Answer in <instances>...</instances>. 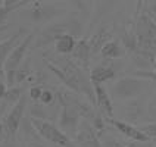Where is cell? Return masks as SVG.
Segmentation results:
<instances>
[{"label":"cell","mask_w":156,"mask_h":147,"mask_svg":"<svg viewBox=\"0 0 156 147\" xmlns=\"http://www.w3.org/2000/svg\"><path fill=\"white\" fill-rule=\"evenodd\" d=\"M22 147H24V146H22Z\"/></svg>","instance_id":"cell-38"},{"label":"cell","mask_w":156,"mask_h":147,"mask_svg":"<svg viewBox=\"0 0 156 147\" xmlns=\"http://www.w3.org/2000/svg\"><path fill=\"white\" fill-rule=\"evenodd\" d=\"M30 58H25V63L19 66V69L16 71V82H24L28 79L30 75Z\"/></svg>","instance_id":"cell-24"},{"label":"cell","mask_w":156,"mask_h":147,"mask_svg":"<svg viewBox=\"0 0 156 147\" xmlns=\"http://www.w3.org/2000/svg\"><path fill=\"white\" fill-rule=\"evenodd\" d=\"M146 113H147V119L150 122H156V96L149 102L147 104V110H146Z\"/></svg>","instance_id":"cell-27"},{"label":"cell","mask_w":156,"mask_h":147,"mask_svg":"<svg viewBox=\"0 0 156 147\" xmlns=\"http://www.w3.org/2000/svg\"><path fill=\"white\" fill-rule=\"evenodd\" d=\"M72 54V61L77 63L78 66L83 71L88 72L90 69V59H91V50H90V46H88V38H83V40H78L75 44V49Z\"/></svg>","instance_id":"cell-14"},{"label":"cell","mask_w":156,"mask_h":147,"mask_svg":"<svg viewBox=\"0 0 156 147\" xmlns=\"http://www.w3.org/2000/svg\"><path fill=\"white\" fill-rule=\"evenodd\" d=\"M83 30H84V25L80 19H66V21L47 24L40 31L38 37L35 38L33 47H35V49L37 47H47L50 44L56 43L63 35L80 37L83 34Z\"/></svg>","instance_id":"cell-2"},{"label":"cell","mask_w":156,"mask_h":147,"mask_svg":"<svg viewBox=\"0 0 156 147\" xmlns=\"http://www.w3.org/2000/svg\"><path fill=\"white\" fill-rule=\"evenodd\" d=\"M25 107L27 96L24 94L16 103L12 106V109L5 116V130H6V134H8V140H10V137H13L16 134V131L19 130V125L22 124V119H24Z\"/></svg>","instance_id":"cell-10"},{"label":"cell","mask_w":156,"mask_h":147,"mask_svg":"<svg viewBox=\"0 0 156 147\" xmlns=\"http://www.w3.org/2000/svg\"><path fill=\"white\" fill-rule=\"evenodd\" d=\"M94 96H96V104L100 109V112L106 115L105 118H112L113 116V104L112 99L108 93V90L105 88L102 84H94Z\"/></svg>","instance_id":"cell-16"},{"label":"cell","mask_w":156,"mask_h":147,"mask_svg":"<svg viewBox=\"0 0 156 147\" xmlns=\"http://www.w3.org/2000/svg\"><path fill=\"white\" fill-rule=\"evenodd\" d=\"M112 37H113L112 30L109 26H100L94 34L88 38V46H90V50H91V56L100 53V50L103 49L105 46L111 40H113Z\"/></svg>","instance_id":"cell-15"},{"label":"cell","mask_w":156,"mask_h":147,"mask_svg":"<svg viewBox=\"0 0 156 147\" xmlns=\"http://www.w3.org/2000/svg\"><path fill=\"white\" fill-rule=\"evenodd\" d=\"M105 119H106L108 125H111L112 128L119 131L121 134H124L125 137H128L133 141H140V143H149L150 141L147 135L139 130V127H134V125H131L128 122L118 121V119H113V118H105Z\"/></svg>","instance_id":"cell-12"},{"label":"cell","mask_w":156,"mask_h":147,"mask_svg":"<svg viewBox=\"0 0 156 147\" xmlns=\"http://www.w3.org/2000/svg\"><path fill=\"white\" fill-rule=\"evenodd\" d=\"M49 58H50L49 61H44L47 69L59 78V81H62V84L68 90L86 96L87 100L91 104H94V88H93V82L90 81V77L87 75L86 71L81 69L68 56L50 54Z\"/></svg>","instance_id":"cell-1"},{"label":"cell","mask_w":156,"mask_h":147,"mask_svg":"<svg viewBox=\"0 0 156 147\" xmlns=\"http://www.w3.org/2000/svg\"><path fill=\"white\" fill-rule=\"evenodd\" d=\"M115 77H116L115 66L106 61H105L103 63L94 66V68L91 69V72H90V81L93 82V86H94V84H103L105 81H109V79H112V78H115Z\"/></svg>","instance_id":"cell-17"},{"label":"cell","mask_w":156,"mask_h":147,"mask_svg":"<svg viewBox=\"0 0 156 147\" xmlns=\"http://www.w3.org/2000/svg\"><path fill=\"white\" fill-rule=\"evenodd\" d=\"M133 77H137V78H143V79H149L152 82H156V72L155 71H133L131 74Z\"/></svg>","instance_id":"cell-25"},{"label":"cell","mask_w":156,"mask_h":147,"mask_svg":"<svg viewBox=\"0 0 156 147\" xmlns=\"http://www.w3.org/2000/svg\"><path fill=\"white\" fill-rule=\"evenodd\" d=\"M56 100L59 102V104H68L72 109H75L77 113L83 118L88 121L90 124H94V121L100 116V113H97L93 107V104L90 103L88 100H84L81 94L78 93H74L71 90H63V88H59L56 90Z\"/></svg>","instance_id":"cell-6"},{"label":"cell","mask_w":156,"mask_h":147,"mask_svg":"<svg viewBox=\"0 0 156 147\" xmlns=\"http://www.w3.org/2000/svg\"><path fill=\"white\" fill-rule=\"evenodd\" d=\"M139 130L144 132L149 138H156V122H149V124H143L140 125Z\"/></svg>","instance_id":"cell-26"},{"label":"cell","mask_w":156,"mask_h":147,"mask_svg":"<svg viewBox=\"0 0 156 147\" xmlns=\"http://www.w3.org/2000/svg\"><path fill=\"white\" fill-rule=\"evenodd\" d=\"M56 100V94L50 90H43V94L40 97V103L41 104H52Z\"/></svg>","instance_id":"cell-28"},{"label":"cell","mask_w":156,"mask_h":147,"mask_svg":"<svg viewBox=\"0 0 156 147\" xmlns=\"http://www.w3.org/2000/svg\"><path fill=\"white\" fill-rule=\"evenodd\" d=\"M152 71H155V72H156V59H155V62H153V69H152Z\"/></svg>","instance_id":"cell-35"},{"label":"cell","mask_w":156,"mask_h":147,"mask_svg":"<svg viewBox=\"0 0 156 147\" xmlns=\"http://www.w3.org/2000/svg\"><path fill=\"white\" fill-rule=\"evenodd\" d=\"M150 18H152V19H153V21H155V22H156V15H152V16H150Z\"/></svg>","instance_id":"cell-36"},{"label":"cell","mask_w":156,"mask_h":147,"mask_svg":"<svg viewBox=\"0 0 156 147\" xmlns=\"http://www.w3.org/2000/svg\"><path fill=\"white\" fill-rule=\"evenodd\" d=\"M100 54H102V58L111 61V59L122 58V56L125 54V50H124V47H122V44L119 40H111V41L100 50Z\"/></svg>","instance_id":"cell-20"},{"label":"cell","mask_w":156,"mask_h":147,"mask_svg":"<svg viewBox=\"0 0 156 147\" xmlns=\"http://www.w3.org/2000/svg\"><path fill=\"white\" fill-rule=\"evenodd\" d=\"M127 147H152L149 143H140V141H131L130 144H127Z\"/></svg>","instance_id":"cell-33"},{"label":"cell","mask_w":156,"mask_h":147,"mask_svg":"<svg viewBox=\"0 0 156 147\" xmlns=\"http://www.w3.org/2000/svg\"><path fill=\"white\" fill-rule=\"evenodd\" d=\"M55 147H59V146H55Z\"/></svg>","instance_id":"cell-37"},{"label":"cell","mask_w":156,"mask_h":147,"mask_svg":"<svg viewBox=\"0 0 156 147\" xmlns=\"http://www.w3.org/2000/svg\"><path fill=\"white\" fill-rule=\"evenodd\" d=\"M119 41H121L122 47L125 53L133 54L137 49V37H136V31H130L127 26H124L121 31H119Z\"/></svg>","instance_id":"cell-19"},{"label":"cell","mask_w":156,"mask_h":147,"mask_svg":"<svg viewBox=\"0 0 156 147\" xmlns=\"http://www.w3.org/2000/svg\"><path fill=\"white\" fill-rule=\"evenodd\" d=\"M8 86L3 82V81H0V99H5V96H6V93H8Z\"/></svg>","instance_id":"cell-32"},{"label":"cell","mask_w":156,"mask_h":147,"mask_svg":"<svg viewBox=\"0 0 156 147\" xmlns=\"http://www.w3.org/2000/svg\"><path fill=\"white\" fill-rule=\"evenodd\" d=\"M113 6H116L115 2H94V21H99V19H103L105 15H108L111 10H112Z\"/></svg>","instance_id":"cell-22"},{"label":"cell","mask_w":156,"mask_h":147,"mask_svg":"<svg viewBox=\"0 0 156 147\" xmlns=\"http://www.w3.org/2000/svg\"><path fill=\"white\" fill-rule=\"evenodd\" d=\"M33 40H34V34L30 33L16 44V47L9 54L8 61L5 63V68H3V74L6 77V86L9 88L15 87L16 84V71L19 69V66L22 65L24 59L27 58V50L31 47Z\"/></svg>","instance_id":"cell-5"},{"label":"cell","mask_w":156,"mask_h":147,"mask_svg":"<svg viewBox=\"0 0 156 147\" xmlns=\"http://www.w3.org/2000/svg\"><path fill=\"white\" fill-rule=\"evenodd\" d=\"M9 30V25H3V26H0V34H3V33H6Z\"/></svg>","instance_id":"cell-34"},{"label":"cell","mask_w":156,"mask_h":147,"mask_svg":"<svg viewBox=\"0 0 156 147\" xmlns=\"http://www.w3.org/2000/svg\"><path fill=\"white\" fill-rule=\"evenodd\" d=\"M43 94V90H41V87L38 86V84H35L30 88V97L34 100V102H40V97Z\"/></svg>","instance_id":"cell-29"},{"label":"cell","mask_w":156,"mask_h":147,"mask_svg":"<svg viewBox=\"0 0 156 147\" xmlns=\"http://www.w3.org/2000/svg\"><path fill=\"white\" fill-rule=\"evenodd\" d=\"M75 37L72 35H63L62 38H59L56 43H55V49H56V53L58 54H62V56H66V54H71L75 49Z\"/></svg>","instance_id":"cell-21"},{"label":"cell","mask_w":156,"mask_h":147,"mask_svg":"<svg viewBox=\"0 0 156 147\" xmlns=\"http://www.w3.org/2000/svg\"><path fill=\"white\" fill-rule=\"evenodd\" d=\"M22 96L24 94H22V88L21 87H12V88H9L6 96H5V102L15 104Z\"/></svg>","instance_id":"cell-23"},{"label":"cell","mask_w":156,"mask_h":147,"mask_svg":"<svg viewBox=\"0 0 156 147\" xmlns=\"http://www.w3.org/2000/svg\"><path fill=\"white\" fill-rule=\"evenodd\" d=\"M141 102L139 99H134V100H128V103H125L124 106V110H122V118L127 119L128 124L130 122H136L140 119V116L143 115V106Z\"/></svg>","instance_id":"cell-18"},{"label":"cell","mask_w":156,"mask_h":147,"mask_svg":"<svg viewBox=\"0 0 156 147\" xmlns=\"http://www.w3.org/2000/svg\"><path fill=\"white\" fill-rule=\"evenodd\" d=\"M136 37H137V49L140 52L149 53L156 56V22L147 13H140L136 18L134 25Z\"/></svg>","instance_id":"cell-3"},{"label":"cell","mask_w":156,"mask_h":147,"mask_svg":"<svg viewBox=\"0 0 156 147\" xmlns=\"http://www.w3.org/2000/svg\"><path fill=\"white\" fill-rule=\"evenodd\" d=\"M30 18L34 22H50L52 19L59 16L62 13V9L58 8L53 3H46V2H30Z\"/></svg>","instance_id":"cell-9"},{"label":"cell","mask_w":156,"mask_h":147,"mask_svg":"<svg viewBox=\"0 0 156 147\" xmlns=\"http://www.w3.org/2000/svg\"><path fill=\"white\" fill-rule=\"evenodd\" d=\"M102 147H127L125 144H122L121 141L112 138V137H106L102 143Z\"/></svg>","instance_id":"cell-31"},{"label":"cell","mask_w":156,"mask_h":147,"mask_svg":"<svg viewBox=\"0 0 156 147\" xmlns=\"http://www.w3.org/2000/svg\"><path fill=\"white\" fill-rule=\"evenodd\" d=\"M9 13H10V10H9V9L3 5V2H2V5H0V26L8 25L6 22H8V15Z\"/></svg>","instance_id":"cell-30"},{"label":"cell","mask_w":156,"mask_h":147,"mask_svg":"<svg viewBox=\"0 0 156 147\" xmlns=\"http://www.w3.org/2000/svg\"><path fill=\"white\" fill-rule=\"evenodd\" d=\"M150 87H152V81L131 75V77L121 78L115 84H112L111 91L113 99L116 100H134L143 93H146Z\"/></svg>","instance_id":"cell-4"},{"label":"cell","mask_w":156,"mask_h":147,"mask_svg":"<svg viewBox=\"0 0 156 147\" xmlns=\"http://www.w3.org/2000/svg\"><path fill=\"white\" fill-rule=\"evenodd\" d=\"M28 34H30V33H28L27 28H19V30H16L12 35H9L8 38H5V40L0 41V74H3L5 63L8 61L10 52L16 47V44L19 43V40L27 37Z\"/></svg>","instance_id":"cell-13"},{"label":"cell","mask_w":156,"mask_h":147,"mask_svg":"<svg viewBox=\"0 0 156 147\" xmlns=\"http://www.w3.org/2000/svg\"><path fill=\"white\" fill-rule=\"evenodd\" d=\"M155 147H156V146H155Z\"/></svg>","instance_id":"cell-39"},{"label":"cell","mask_w":156,"mask_h":147,"mask_svg":"<svg viewBox=\"0 0 156 147\" xmlns=\"http://www.w3.org/2000/svg\"><path fill=\"white\" fill-rule=\"evenodd\" d=\"M61 113H59V130L66 134L69 138H75L78 127L81 124V116L77 113L75 109H72L68 104H59Z\"/></svg>","instance_id":"cell-8"},{"label":"cell","mask_w":156,"mask_h":147,"mask_svg":"<svg viewBox=\"0 0 156 147\" xmlns=\"http://www.w3.org/2000/svg\"><path fill=\"white\" fill-rule=\"evenodd\" d=\"M74 143L78 147H102V141L94 127L86 119H81Z\"/></svg>","instance_id":"cell-11"},{"label":"cell","mask_w":156,"mask_h":147,"mask_svg":"<svg viewBox=\"0 0 156 147\" xmlns=\"http://www.w3.org/2000/svg\"><path fill=\"white\" fill-rule=\"evenodd\" d=\"M30 119L41 138L47 140V141L53 143L55 146L59 147H78L66 134H63L58 127H55L47 119H37V118H31V116H30Z\"/></svg>","instance_id":"cell-7"}]
</instances>
